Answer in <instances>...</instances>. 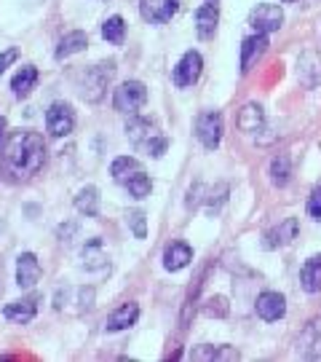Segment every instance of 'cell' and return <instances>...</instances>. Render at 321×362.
<instances>
[{
    "label": "cell",
    "mask_w": 321,
    "mask_h": 362,
    "mask_svg": "<svg viewBox=\"0 0 321 362\" xmlns=\"http://www.w3.org/2000/svg\"><path fill=\"white\" fill-rule=\"evenodd\" d=\"M284 3H295V0H284Z\"/></svg>",
    "instance_id": "35"
},
{
    "label": "cell",
    "mask_w": 321,
    "mask_h": 362,
    "mask_svg": "<svg viewBox=\"0 0 321 362\" xmlns=\"http://www.w3.org/2000/svg\"><path fill=\"white\" fill-rule=\"evenodd\" d=\"M268 52V35L265 33H255L241 43V73H249L252 67L260 62V57Z\"/></svg>",
    "instance_id": "12"
},
{
    "label": "cell",
    "mask_w": 321,
    "mask_h": 362,
    "mask_svg": "<svg viewBox=\"0 0 321 362\" xmlns=\"http://www.w3.org/2000/svg\"><path fill=\"white\" fill-rule=\"evenodd\" d=\"M121 185H123V188H126L134 199H147V196H150V188H153V182H150V177H147V175H145V169L131 172V175H128Z\"/></svg>",
    "instance_id": "25"
},
{
    "label": "cell",
    "mask_w": 321,
    "mask_h": 362,
    "mask_svg": "<svg viewBox=\"0 0 321 362\" xmlns=\"http://www.w3.org/2000/svg\"><path fill=\"white\" fill-rule=\"evenodd\" d=\"M289 175H292L289 158H286V156H276V158L270 161V180H273V185L284 188V185L289 182Z\"/></svg>",
    "instance_id": "28"
},
{
    "label": "cell",
    "mask_w": 321,
    "mask_h": 362,
    "mask_svg": "<svg viewBox=\"0 0 321 362\" xmlns=\"http://www.w3.org/2000/svg\"><path fill=\"white\" fill-rule=\"evenodd\" d=\"M217 22H219V11L214 8V3H206L195 11V33L201 40L214 38L217 33Z\"/></svg>",
    "instance_id": "15"
},
{
    "label": "cell",
    "mask_w": 321,
    "mask_h": 362,
    "mask_svg": "<svg viewBox=\"0 0 321 362\" xmlns=\"http://www.w3.org/2000/svg\"><path fill=\"white\" fill-rule=\"evenodd\" d=\"M180 8L177 0H140V13L145 22L150 25H164L169 22L174 13Z\"/></svg>",
    "instance_id": "9"
},
{
    "label": "cell",
    "mask_w": 321,
    "mask_h": 362,
    "mask_svg": "<svg viewBox=\"0 0 321 362\" xmlns=\"http://www.w3.org/2000/svg\"><path fill=\"white\" fill-rule=\"evenodd\" d=\"M195 134H198V140L206 151H217L219 143H222V116L217 110L201 113L195 121Z\"/></svg>",
    "instance_id": "6"
},
{
    "label": "cell",
    "mask_w": 321,
    "mask_h": 362,
    "mask_svg": "<svg viewBox=\"0 0 321 362\" xmlns=\"http://www.w3.org/2000/svg\"><path fill=\"white\" fill-rule=\"evenodd\" d=\"M40 274H43V269H40L38 258L32 252H22L16 258V285L22 287V290H30V287L38 285Z\"/></svg>",
    "instance_id": "10"
},
{
    "label": "cell",
    "mask_w": 321,
    "mask_h": 362,
    "mask_svg": "<svg viewBox=\"0 0 321 362\" xmlns=\"http://www.w3.org/2000/svg\"><path fill=\"white\" fill-rule=\"evenodd\" d=\"M16 59H19V52H16V49H8V52L0 54V76H3V73H6V67L13 65Z\"/></svg>",
    "instance_id": "33"
},
{
    "label": "cell",
    "mask_w": 321,
    "mask_h": 362,
    "mask_svg": "<svg viewBox=\"0 0 321 362\" xmlns=\"http://www.w3.org/2000/svg\"><path fill=\"white\" fill-rule=\"evenodd\" d=\"M46 129L52 137H67L75 129V110L67 103H54L46 110Z\"/></svg>",
    "instance_id": "5"
},
{
    "label": "cell",
    "mask_w": 321,
    "mask_h": 362,
    "mask_svg": "<svg viewBox=\"0 0 321 362\" xmlns=\"http://www.w3.org/2000/svg\"><path fill=\"white\" fill-rule=\"evenodd\" d=\"M145 103H147V89L140 81H126L113 94V105H116L118 113H123V116H137Z\"/></svg>",
    "instance_id": "4"
},
{
    "label": "cell",
    "mask_w": 321,
    "mask_h": 362,
    "mask_svg": "<svg viewBox=\"0 0 321 362\" xmlns=\"http://www.w3.org/2000/svg\"><path fill=\"white\" fill-rule=\"evenodd\" d=\"M297 220L295 218H286L279 226V228H273V231H268L265 233V247L268 250H276V247H286L292 239H297Z\"/></svg>",
    "instance_id": "18"
},
{
    "label": "cell",
    "mask_w": 321,
    "mask_h": 362,
    "mask_svg": "<svg viewBox=\"0 0 321 362\" xmlns=\"http://www.w3.org/2000/svg\"><path fill=\"white\" fill-rule=\"evenodd\" d=\"M300 285L305 293H321V255H313V258L305 260L303 272H300Z\"/></svg>",
    "instance_id": "20"
},
{
    "label": "cell",
    "mask_w": 321,
    "mask_h": 362,
    "mask_svg": "<svg viewBox=\"0 0 321 362\" xmlns=\"http://www.w3.org/2000/svg\"><path fill=\"white\" fill-rule=\"evenodd\" d=\"M201 70H204V59H201V54L185 52L182 54V59L177 62V67H174V73H171L174 86H180V89L193 86V83L201 78Z\"/></svg>",
    "instance_id": "7"
},
{
    "label": "cell",
    "mask_w": 321,
    "mask_h": 362,
    "mask_svg": "<svg viewBox=\"0 0 321 362\" xmlns=\"http://www.w3.org/2000/svg\"><path fill=\"white\" fill-rule=\"evenodd\" d=\"M3 129H6V121L0 118V140H3Z\"/></svg>",
    "instance_id": "34"
},
{
    "label": "cell",
    "mask_w": 321,
    "mask_h": 362,
    "mask_svg": "<svg viewBox=\"0 0 321 362\" xmlns=\"http://www.w3.org/2000/svg\"><path fill=\"white\" fill-rule=\"evenodd\" d=\"M137 320H140V306L128 300V303L118 306V309L107 317V325H104V327H107L110 333H118V330H128Z\"/></svg>",
    "instance_id": "16"
},
{
    "label": "cell",
    "mask_w": 321,
    "mask_h": 362,
    "mask_svg": "<svg viewBox=\"0 0 321 362\" xmlns=\"http://www.w3.org/2000/svg\"><path fill=\"white\" fill-rule=\"evenodd\" d=\"M249 25L255 27V33H276L284 25V11L279 6H270V3H260L255 11L249 13Z\"/></svg>",
    "instance_id": "8"
},
{
    "label": "cell",
    "mask_w": 321,
    "mask_h": 362,
    "mask_svg": "<svg viewBox=\"0 0 321 362\" xmlns=\"http://www.w3.org/2000/svg\"><path fill=\"white\" fill-rule=\"evenodd\" d=\"M35 83H38V70L32 65L22 67L16 76L11 78V89H13V97H19V100H25L30 91L35 89Z\"/></svg>",
    "instance_id": "22"
},
{
    "label": "cell",
    "mask_w": 321,
    "mask_h": 362,
    "mask_svg": "<svg viewBox=\"0 0 321 362\" xmlns=\"http://www.w3.org/2000/svg\"><path fill=\"white\" fill-rule=\"evenodd\" d=\"M75 209L86 218H97L99 215V191L94 185H86L80 188L75 196Z\"/></svg>",
    "instance_id": "23"
},
{
    "label": "cell",
    "mask_w": 321,
    "mask_h": 362,
    "mask_svg": "<svg viewBox=\"0 0 321 362\" xmlns=\"http://www.w3.org/2000/svg\"><path fill=\"white\" fill-rule=\"evenodd\" d=\"M3 314H6V320H11V322H19V325L32 322L35 314H38V296L13 300V303H8V306L3 309Z\"/></svg>",
    "instance_id": "14"
},
{
    "label": "cell",
    "mask_w": 321,
    "mask_h": 362,
    "mask_svg": "<svg viewBox=\"0 0 321 362\" xmlns=\"http://www.w3.org/2000/svg\"><path fill=\"white\" fill-rule=\"evenodd\" d=\"M123 35H126V22H123V16H107L102 22V38L107 43H113V46H121L123 43Z\"/></svg>",
    "instance_id": "26"
},
{
    "label": "cell",
    "mask_w": 321,
    "mask_h": 362,
    "mask_svg": "<svg viewBox=\"0 0 321 362\" xmlns=\"http://www.w3.org/2000/svg\"><path fill=\"white\" fill-rule=\"evenodd\" d=\"M193 260V250L185 242H171L164 250V269L166 272H182Z\"/></svg>",
    "instance_id": "17"
},
{
    "label": "cell",
    "mask_w": 321,
    "mask_h": 362,
    "mask_svg": "<svg viewBox=\"0 0 321 362\" xmlns=\"http://www.w3.org/2000/svg\"><path fill=\"white\" fill-rule=\"evenodd\" d=\"M204 314L206 317H228V300L222 296H214V298H209L206 300V306H204Z\"/></svg>",
    "instance_id": "31"
},
{
    "label": "cell",
    "mask_w": 321,
    "mask_h": 362,
    "mask_svg": "<svg viewBox=\"0 0 321 362\" xmlns=\"http://www.w3.org/2000/svg\"><path fill=\"white\" fill-rule=\"evenodd\" d=\"M308 215L313 220H321V185H316L308 196Z\"/></svg>",
    "instance_id": "32"
},
{
    "label": "cell",
    "mask_w": 321,
    "mask_h": 362,
    "mask_svg": "<svg viewBox=\"0 0 321 362\" xmlns=\"http://www.w3.org/2000/svg\"><path fill=\"white\" fill-rule=\"evenodd\" d=\"M113 76H116V62H113V59H110V62H99V65L89 67V70L83 73L80 97H83V100H89V103H99Z\"/></svg>",
    "instance_id": "3"
},
{
    "label": "cell",
    "mask_w": 321,
    "mask_h": 362,
    "mask_svg": "<svg viewBox=\"0 0 321 362\" xmlns=\"http://www.w3.org/2000/svg\"><path fill=\"white\" fill-rule=\"evenodd\" d=\"M89 46V38H86V33H80V30H73V33H67L62 40H59V46H56V59L62 62L67 57H73V54L83 52Z\"/></svg>",
    "instance_id": "21"
},
{
    "label": "cell",
    "mask_w": 321,
    "mask_h": 362,
    "mask_svg": "<svg viewBox=\"0 0 321 362\" xmlns=\"http://www.w3.org/2000/svg\"><path fill=\"white\" fill-rule=\"evenodd\" d=\"M262 127V107L255 103H249L241 107L238 113V129L241 132H257Z\"/></svg>",
    "instance_id": "27"
},
{
    "label": "cell",
    "mask_w": 321,
    "mask_h": 362,
    "mask_svg": "<svg viewBox=\"0 0 321 362\" xmlns=\"http://www.w3.org/2000/svg\"><path fill=\"white\" fill-rule=\"evenodd\" d=\"M126 223L131 233H134V239H145L147 236V215L142 209H131L126 215Z\"/></svg>",
    "instance_id": "30"
},
{
    "label": "cell",
    "mask_w": 321,
    "mask_h": 362,
    "mask_svg": "<svg viewBox=\"0 0 321 362\" xmlns=\"http://www.w3.org/2000/svg\"><path fill=\"white\" fill-rule=\"evenodd\" d=\"M297 351H300V357H321V314L313 317L305 325V330L300 333Z\"/></svg>",
    "instance_id": "13"
},
{
    "label": "cell",
    "mask_w": 321,
    "mask_h": 362,
    "mask_svg": "<svg viewBox=\"0 0 321 362\" xmlns=\"http://www.w3.org/2000/svg\"><path fill=\"white\" fill-rule=\"evenodd\" d=\"M43 161H46V145L38 132H16L3 153V169L16 180L38 175Z\"/></svg>",
    "instance_id": "1"
},
{
    "label": "cell",
    "mask_w": 321,
    "mask_h": 362,
    "mask_svg": "<svg viewBox=\"0 0 321 362\" xmlns=\"http://www.w3.org/2000/svg\"><path fill=\"white\" fill-rule=\"evenodd\" d=\"M209 3H214V0H209Z\"/></svg>",
    "instance_id": "36"
},
{
    "label": "cell",
    "mask_w": 321,
    "mask_h": 362,
    "mask_svg": "<svg viewBox=\"0 0 321 362\" xmlns=\"http://www.w3.org/2000/svg\"><path fill=\"white\" fill-rule=\"evenodd\" d=\"M137 169H142V164L137 161V158H131V156H121V158L113 161L110 175H113V180L116 182H123L128 175H131V172H137Z\"/></svg>",
    "instance_id": "29"
},
{
    "label": "cell",
    "mask_w": 321,
    "mask_h": 362,
    "mask_svg": "<svg viewBox=\"0 0 321 362\" xmlns=\"http://www.w3.org/2000/svg\"><path fill=\"white\" fill-rule=\"evenodd\" d=\"M83 266L89 272H97V269H110V258L104 255L102 242L99 239H91L89 245L83 247Z\"/></svg>",
    "instance_id": "24"
},
{
    "label": "cell",
    "mask_w": 321,
    "mask_h": 362,
    "mask_svg": "<svg viewBox=\"0 0 321 362\" xmlns=\"http://www.w3.org/2000/svg\"><path fill=\"white\" fill-rule=\"evenodd\" d=\"M241 354L233 346H195L190 349V360L195 362H214V360H238Z\"/></svg>",
    "instance_id": "19"
},
{
    "label": "cell",
    "mask_w": 321,
    "mask_h": 362,
    "mask_svg": "<svg viewBox=\"0 0 321 362\" xmlns=\"http://www.w3.org/2000/svg\"><path fill=\"white\" fill-rule=\"evenodd\" d=\"M126 137L131 140L134 148H140V151H145V153L153 156V158H161L169 148V140L155 129V124L147 121V118H137V116L131 118L126 124Z\"/></svg>",
    "instance_id": "2"
},
{
    "label": "cell",
    "mask_w": 321,
    "mask_h": 362,
    "mask_svg": "<svg viewBox=\"0 0 321 362\" xmlns=\"http://www.w3.org/2000/svg\"><path fill=\"white\" fill-rule=\"evenodd\" d=\"M255 309L260 320L276 322V320H281L284 314H286V300H284L281 293H270L268 290V293H262V296L257 298Z\"/></svg>",
    "instance_id": "11"
}]
</instances>
